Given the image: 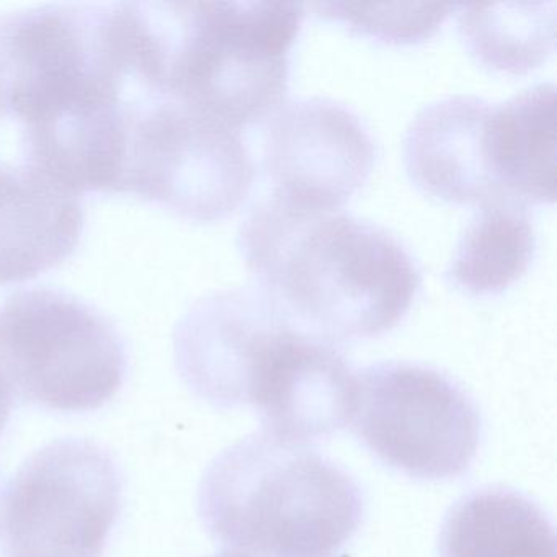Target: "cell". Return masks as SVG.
Masks as SVG:
<instances>
[{
    "label": "cell",
    "mask_w": 557,
    "mask_h": 557,
    "mask_svg": "<svg viewBox=\"0 0 557 557\" xmlns=\"http://www.w3.org/2000/svg\"><path fill=\"white\" fill-rule=\"evenodd\" d=\"M83 230L79 195L22 162L0 161V286L61 265Z\"/></svg>",
    "instance_id": "cell-12"
},
{
    "label": "cell",
    "mask_w": 557,
    "mask_h": 557,
    "mask_svg": "<svg viewBox=\"0 0 557 557\" xmlns=\"http://www.w3.org/2000/svg\"><path fill=\"white\" fill-rule=\"evenodd\" d=\"M213 557H260V556H253V554L249 553H243V550H224V553L216 554V556Z\"/></svg>",
    "instance_id": "cell-19"
},
{
    "label": "cell",
    "mask_w": 557,
    "mask_h": 557,
    "mask_svg": "<svg viewBox=\"0 0 557 557\" xmlns=\"http://www.w3.org/2000/svg\"><path fill=\"white\" fill-rule=\"evenodd\" d=\"M376 145L363 120L337 100L282 103L263 133L272 195L314 210H338L370 178Z\"/></svg>",
    "instance_id": "cell-10"
},
{
    "label": "cell",
    "mask_w": 557,
    "mask_h": 557,
    "mask_svg": "<svg viewBox=\"0 0 557 557\" xmlns=\"http://www.w3.org/2000/svg\"><path fill=\"white\" fill-rule=\"evenodd\" d=\"M135 87L132 2L0 14V125L67 190L115 194Z\"/></svg>",
    "instance_id": "cell-1"
},
{
    "label": "cell",
    "mask_w": 557,
    "mask_h": 557,
    "mask_svg": "<svg viewBox=\"0 0 557 557\" xmlns=\"http://www.w3.org/2000/svg\"><path fill=\"white\" fill-rule=\"evenodd\" d=\"M458 28L469 53L500 73H530L556 48V2L456 5Z\"/></svg>",
    "instance_id": "cell-16"
},
{
    "label": "cell",
    "mask_w": 557,
    "mask_h": 557,
    "mask_svg": "<svg viewBox=\"0 0 557 557\" xmlns=\"http://www.w3.org/2000/svg\"><path fill=\"white\" fill-rule=\"evenodd\" d=\"M237 244L256 288L293 325L332 344L393 331L422 286L419 263L391 231L275 195L250 208Z\"/></svg>",
    "instance_id": "cell-2"
},
{
    "label": "cell",
    "mask_w": 557,
    "mask_h": 557,
    "mask_svg": "<svg viewBox=\"0 0 557 557\" xmlns=\"http://www.w3.org/2000/svg\"><path fill=\"white\" fill-rule=\"evenodd\" d=\"M213 540L260 557H332L364 515L360 485L302 443L256 432L224 449L198 487Z\"/></svg>",
    "instance_id": "cell-4"
},
{
    "label": "cell",
    "mask_w": 557,
    "mask_h": 557,
    "mask_svg": "<svg viewBox=\"0 0 557 557\" xmlns=\"http://www.w3.org/2000/svg\"><path fill=\"white\" fill-rule=\"evenodd\" d=\"M122 494L119 466L99 443L44 446L0 495V557H102Z\"/></svg>",
    "instance_id": "cell-8"
},
{
    "label": "cell",
    "mask_w": 557,
    "mask_h": 557,
    "mask_svg": "<svg viewBox=\"0 0 557 557\" xmlns=\"http://www.w3.org/2000/svg\"><path fill=\"white\" fill-rule=\"evenodd\" d=\"M350 422L380 461L422 481L465 474L481 443V412L471 396L448 374L409 361L355 373Z\"/></svg>",
    "instance_id": "cell-9"
},
{
    "label": "cell",
    "mask_w": 557,
    "mask_h": 557,
    "mask_svg": "<svg viewBox=\"0 0 557 557\" xmlns=\"http://www.w3.org/2000/svg\"><path fill=\"white\" fill-rule=\"evenodd\" d=\"M11 397L0 387V433L4 432L5 425H8L9 417H11Z\"/></svg>",
    "instance_id": "cell-18"
},
{
    "label": "cell",
    "mask_w": 557,
    "mask_h": 557,
    "mask_svg": "<svg viewBox=\"0 0 557 557\" xmlns=\"http://www.w3.org/2000/svg\"><path fill=\"white\" fill-rule=\"evenodd\" d=\"M534 252L536 234L527 208L488 201L459 236L446 276L469 295H500L527 273Z\"/></svg>",
    "instance_id": "cell-15"
},
{
    "label": "cell",
    "mask_w": 557,
    "mask_h": 557,
    "mask_svg": "<svg viewBox=\"0 0 557 557\" xmlns=\"http://www.w3.org/2000/svg\"><path fill=\"white\" fill-rule=\"evenodd\" d=\"M136 11L139 76L152 96L239 132L282 106L301 2H136Z\"/></svg>",
    "instance_id": "cell-3"
},
{
    "label": "cell",
    "mask_w": 557,
    "mask_h": 557,
    "mask_svg": "<svg viewBox=\"0 0 557 557\" xmlns=\"http://www.w3.org/2000/svg\"><path fill=\"white\" fill-rule=\"evenodd\" d=\"M355 373L337 345L256 302L221 342L207 403L252 406L262 432L293 443L329 438L350 423Z\"/></svg>",
    "instance_id": "cell-5"
},
{
    "label": "cell",
    "mask_w": 557,
    "mask_h": 557,
    "mask_svg": "<svg viewBox=\"0 0 557 557\" xmlns=\"http://www.w3.org/2000/svg\"><path fill=\"white\" fill-rule=\"evenodd\" d=\"M440 557H556V533L543 510L520 492L481 488L446 515Z\"/></svg>",
    "instance_id": "cell-14"
},
{
    "label": "cell",
    "mask_w": 557,
    "mask_h": 557,
    "mask_svg": "<svg viewBox=\"0 0 557 557\" xmlns=\"http://www.w3.org/2000/svg\"><path fill=\"white\" fill-rule=\"evenodd\" d=\"M253 178L239 129L171 97L145 92L129 102L119 194L210 223L239 210Z\"/></svg>",
    "instance_id": "cell-7"
},
{
    "label": "cell",
    "mask_w": 557,
    "mask_h": 557,
    "mask_svg": "<svg viewBox=\"0 0 557 557\" xmlns=\"http://www.w3.org/2000/svg\"><path fill=\"white\" fill-rule=\"evenodd\" d=\"M485 162L498 200H556V86L540 83L492 106Z\"/></svg>",
    "instance_id": "cell-13"
},
{
    "label": "cell",
    "mask_w": 557,
    "mask_h": 557,
    "mask_svg": "<svg viewBox=\"0 0 557 557\" xmlns=\"http://www.w3.org/2000/svg\"><path fill=\"white\" fill-rule=\"evenodd\" d=\"M492 106L478 96H448L419 110L404 133L403 159L420 190L449 203L498 201L485 162Z\"/></svg>",
    "instance_id": "cell-11"
},
{
    "label": "cell",
    "mask_w": 557,
    "mask_h": 557,
    "mask_svg": "<svg viewBox=\"0 0 557 557\" xmlns=\"http://www.w3.org/2000/svg\"><path fill=\"white\" fill-rule=\"evenodd\" d=\"M126 371L122 334L90 302L30 288L0 305V387L12 403L92 412L119 393Z\"/></svg>",
    "instance_id": "cell-6"
},
{
    "label": "cell",
    "mask_w": 557,
    "mask_h": 557,
    "mask_svg": "<svg viewBox=\"0 0 557 557\" xmlns=\"http://www.w3.org/2000/svg\"><path fill=\"white\" fill-rule=\"evenodd\" d=\"M319 17L338 22L358 37L386 45H417L432 38L455 12L456 4H360V2H315Z\"/></svg>",
    "instance_id": "cell-17"
}]
</instances>
